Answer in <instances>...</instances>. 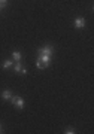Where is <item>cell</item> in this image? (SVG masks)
<instances>
[{
	"mask_svg": "<svg viewBox=\"0 0 94 134\" xmlns=\"http://www.w3.org/2000/svg\"><path fill=\"white\" fill-rule=\"evenodd\" d=\"M51 58L49 55H43V54H38V60H36V67L38 69H46L51 66Z\"/></svg>",
	"mask_w": 94,
	"mask_h": 134,
	"instance_id": "cell-1",
	"label": "cell"
},
{
	"mask_svg": "<svg viewBox=\"0 0 94 134\" xmlns=\"http://www.w3.org/2000/svg\"><path fill=\"white\" fill-rule=\"evenodd\" d=\"M11 103L17 107L18 110L24 109V98L23 97H19V96H12V98H11Z\"/></svg>",
	"mask_w": 94,
	"mask_h": 134,
	"instance_id": "cell-2",
	"label": "cell"
},
{
	"mask_svg": "<svg viewBox=\"0 0 94 134\" xmlns=\"http://www.w3.org/2000/svg\"><path fill=\"white\" fill-rule=\"evenodd\" d=\"M38 54H43V55L52 57V54H54V46H52V45H45V46H42V48L39 49Z\"/></svg>",
	"mask_w": 94,
	"mask_h": 134,
	"instance_id": "cell-3",
	"label": "cell"
},
{
	"mask_svg": "<svg viewBox=\"0 0 94 134\" xmlns=\"http://www.w3.org/2000/svg\"><path fill=\"white\" fill-rule=\"evenodd\" d=\"M14 72L15 73H19V75H27V69L21 66V61H17V64L14 66Z\"/></svg>",
	"mask_w": 94,
	"mask_h": 134,
	"instance_id": "cell-4",
	"label": "cell"
},
{
	"mask_svg": "<svg viewBox=\"0 0 94 134\" xmlns=\"http://www.w3.org/2000/svg\"><path fill=\"white\" fill-rule=\"evenodd\" d=\"M73 25H75V29H78V30L85 29V18H84V16H78V18L75 19Z\"/></svg>",
	"mask_w": 94,
	"mask_h": 134,
	"instance_id": "cell-5",
	"label": "cell"
},
{
	"mask_svg": "<svg viewBox=\"0 0 94 134\" xmlns=\"http://www.w3.org/2000/svg\"><path fill=\"white\" fill-rule=\"evenodd\" d=\"M14 96V92L11 91V90H5V91H2V98L3 100H11Z\"/></svg>",
	"mask_w": 94,
	"mask_h": 134,
	"instance_id": "cell-6",
	"label": "cell"
},
{
	"mask_svg": "<svg viewBox=\"0 0 94 134\" xmlns=\"http://www.w3.org/2000/svg\"><path fill=\"white\" fill-rule=\"evenodd\" d=\"M12 58H14L15 61H21V52L14 51V52H12Z\"/></svg>",
	"mask_w": 94,
	"mask_h": 134,
	"instance_id": "cell-7",
	"label": "cell"
},
{
	"mask_svg": "<svg viewBox=\"0 0 94 134\" xmlns=\"http://www.w3.org/2000/svg\"><path fill=\"white\" fill-rule=\"evenodd\" d=\"M12 64H14V61H12V60H6L5 63H3V69H9V67H12Z\"/></svg>",
	"mask_w": 94,
	"mask_h": 134,
	"instance_id": "cell-8",
	"label": "cell"
},
{
	"mask_svg": "<svg viewBox=\"0 0 94 134\" xmlns=\"http://www.w3.org/2000/svg\"><path fill=\"white\" fill-rule=\"evenodd\" d=\"M64 133H66V134H75V133H76V130L73 128V127H67Z\"/></svg>",
	"mask_w": 94,
	"mask_h": 134,
	"instance_id": "cell-9",
	"label": "cell"
},
{
	"mask_svg": "<svg viewBox=\"0 0 94 134\" xmlns=\"http://www.w3.org/2000/svg\"><path fill=\"white\" fill-rule=\"evenodd\" d=\"M6 5H8V0H0V9L6 8Z\"/></svg>",
	"mask_w": 94,
	"mask_h": 134,
	"instance_id": "cell-10",
	"label": "cell"
},
{
	"mask_svg": "<svg viewBox=\"0 0 94 134\" xmlns=\"http://www.w3.org/2000/svg\"><path fill=\"white\" fill-rule=\"evenodd\" d=\"M0 133H3V127H2V124H0Z\"/></svg>",
	"mask_w": 94,
	"mask_h": 134,
	"instance_id": "cell-11",
	"label": "cell"
}]
</instances>
